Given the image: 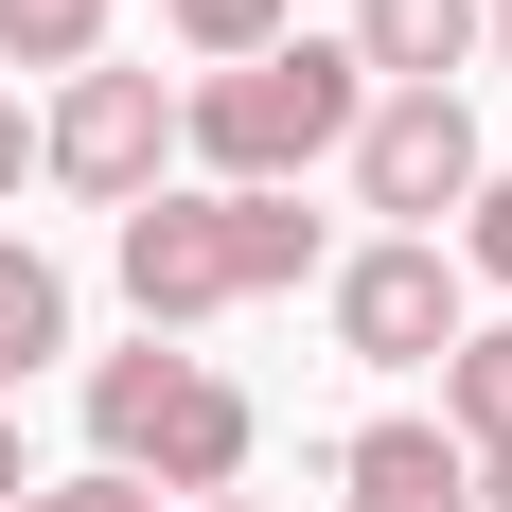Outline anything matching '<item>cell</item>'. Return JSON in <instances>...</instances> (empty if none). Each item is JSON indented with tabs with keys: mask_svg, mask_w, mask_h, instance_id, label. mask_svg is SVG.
Returning <instances> with one entry per match:
<instances>
[{
	"mask_svg": "<svg viewBox=\"0 0 512 512\" xmlns=\"http://www.w3.org/2000/svg\"><path fill=\"white\" fill-rule=\"evenodd\" d=\"M460 248H477V283H512V177H477V195H460Z\"/></svg>",
	"mask_w": 512,
	"mask_h": 512,
	"instance_id": "4fadbf2b",
	"label": "cell"
},
{
	"mask_svg": "<svg viewBox=\"0 0 512 512\" xmlns=\"http://www.w3.org/2000/svg\"><path fill=\"white\" fill-rule=\"evenodd\" d=\"M477 318H460V265L442 248H407V230H371L354 265H336V354L354 371H442Z\"/></svg>",
	"mask_w": 512,
	"mask_h": 512,
	"instance_id": "8992f818",
	"label": "cell"
},
{
	"mask_svg": "<svg viewBox=\"0 0 512 512\" xmlns=\"http://www.w3.org/2000/svg\"><path fill=\"white\" fill-rule=\"evenodd\" d=\"M159 142H177V89L159 71H71L36 124V177H71L89 212H142L159 195Z\"/></svg>",
	"mask_w": 512,
	"mask_h": 512,
	"instance_id": "5b68a950",
	"label": "cell"
},
{
	"mask_svg": "<svg viewBox=\"0 0 512 512\" xmlns=\"http://www.w3.org/2000/svg\"><path fill=\"white\" fill-rule=\"evenodd\" d=\"M18 512H159V495H142V477H106V460H89V477H36Z\"/></svg>",
	"mask_w": 512,
	"mask_h": 512,
	"instance_id": "5bb4252c",
	"label": "cell"
},
{
	"mask_svg": "<svg viewBox=\"0 0 512 512\" xmlns=\"http://www.w3.org/2000/svg\"><path fill=\"white\" fill-rule=\"evenodd\" d=\"M0 53H18V71H89V53H106V0H0Z\"/></svg>",
	"mask_w": 512,
	"mask_h": 512,
	"instance_id": "8fae6325",
	"label": "cell"
},
{
	"mask_svg": "<svg viewBox=\"0 0 512 512\" xmlns=\"http://www.w3.org/2000/svg\"><path fill=\"white\" fill-rule=\"evenodd\" d=\"M371 89H460L477 71V0H354V36H336Z\"/></svg>",
	"mask_w": 512,
	"mask_h": 512,
	"instance_id": "52a82bcc",
	"label": "cell"
},
{
	"mask_svg": "<svg viewBox=\"0 0 512 512\" xmlns=\"http://www.w3.org/2000/svg\"><path fill=\"white\" fill-rule=\"evenodd\" d=\"M18 495H36V460H18V407H0V512H18Z\"/></svg>",
	"mask_w": 512,
	"mask_h": 512,
	"instance_id": "2e32d148",
	"label": "cell"
},
{
	"mask_svg": "<svg viewBox=\"0 0 512 512\" xmlns=\"http://www.w3.org/2000/svg\"><path fill=\"white\" fill-rule=\"evenodd\" d=\"M442 442H460V460H512V318L442 354Z\"/></svg>",
	"mask_w": 512,
	"mask_h": 512,
	"instance_id": "9c48e42d",
	"label": "cell"
},
{
	"mask_svg": "<svg viewBox=\"0 0 512 512\" xmlns=\"http://www.w3.org/2000/svg\"><path fill=\"white\" fill-rule=\"evenodd\" d=\"M53 354H71V283H53L36 248H0V389H36Z\"/></svg>",
	"mask_w": 512,
	"mask_h": 512,
	"instance_id": "30bf717a",
	"label": "cell"
},
{
	"mask_svg": "<svg viewBox=\"0 0 512 512\" xmlns=\"http://www.w3.org/2000/svg\"><path fill=\"white\" fill-rule=\"evenodd\" d=\"M336 159H354V195L389 212L407 248H442V212H460L477 177H495V159H477V106H460V89H371Z\"/></svg>",
	"mask_w": 512,
	"mask_h": 512,
	"instance_id": "277c9868",
	"label": "cell"
},
{
	"mask_svg": "<svg viewBox=\"0 0 512 512\" xmlns=\"http://www.w3.org/2000/svg\"><path fill=\"white\" fill-rule=\"evenodd\" d=\"M18 177H36V124H18V89H0V195H18Z\"/></svg>",
	"mask_w": 512,
	"mask_h": 512,
	"instance_id": "9a60e30c",
	"label": "cell"
},
{
	"mask_svg": "<svg viewBox=\"0 0 512 512\" xmlns=\"http://www.w3.org/2000/svg\"><path fill=\"white\" fill-rule=\"evenodd\" d=\"M336 495L354 512H477V477H460L442 424H354V442H336Z\"/></svg>",
	"mask_w": 512,
	"mask_h": 512,
	"instance_id": "ba28073f",
	"label": "cell"
},
{
	"mask_svg": "<svg viewBox=\"0 0 512 512\" xmlns=\"http://www.w3.org/2000/svg\"><path fill=\"white\" fill-rule=\"evenodd\" d=\"M495 53H512V0H495Z\"/></svg>",
	"mask_w": 512,
	"mask_h": 512,
	"instance_id": "ac0fdd59",
	"label": "cell"
},
{
	"mask_svg": "<svg viewBox=\"0 0 512 512\" xmlns=\"http://www.w3.org/2000/svg\"><path fill=\"white\" fill-rule=\"evenodd\" d=\"M177 36L212 53V71H248V53H283V0H159Z\"/></svg>",
	"mask_w": 512,
	"mask_h": 512,
	"instance_id": "7c38bea8",
	"label": "cell"
},
{
	"mask_svg": "<svg viewBox=\"0 0 512 512\" xmlns=\"http://www.w3.org/2000/svg\"><path fill=\"white\" fill-rule=\"evenodd\" d=\"M195 512H248V495H195Z\"/></svg>",
	"mask_w": 512,
	"mask_h": 512,
	"instance_id": "d6986e66",
	"label": "cell"
},
{
	"mask_svg": "<svg viewBox=\"0 0 512 512\" xmlns=\"http://www.w3.org/2000/svg\"><path fill=\"white\" fill-rule=\"evenodd\" d=\"M89 442H106V477H142V495H230V477H248V389H230V371L212 354H106L89 371Z\"/></svg>",
	"mask_w": 512,
	"mask_h": 512,
	"instance_id": "3957f363",
	"label": "cell"
},
{
	"mask_svg": "<svg viewBox=\"0 0 512 512\" xmlns=\"http://www.w3.org/2000/svg\"><path fill=\"white\" fill-rule=\"evenodd\" d=\"M460 477H477V512H512V460H460Z\"/></svg>",
	"mask_w": 512,
	"mask_h": 512,
	"instance_id": "e0dca14e",
	"label": "cell"
},
{
	"mask_svg": "<svg viewBox=\"0 0 512 512\" xmlns=\"http://www.w3.org/2000/svg\"><path fill=\"white\" fill-rule=\"evenodd\" d=\"M354 106H371V71L336 36H283V53H248V71H212L195 106H177V142L212 159V195H301L318 159L354 142Z\"/></svg>",
	"mask_w": 512,
	"mask_h": 512,
	"instance_id": "7a4b0ae2",
	"label": "cell"
},
{
	"mask_svg": "<svg viewBox=\"0 0 512 512\" xmlns=\"http://www.w3.org/2000/svg\"><path fill=\"white\" fill-rule=\"evenodd\" d=\"M477 18H495V0H477Z\"/></svg>",
	"mask_w": 512,
	"mask_h": 512,
	"instance_id": "ffe728a7",
	"label": "cell"
},
{
	"mask_svg": "<svg viewBox=\"0 0 512 512\" xmlns=\"http://www.w3.org/2000/svg\"><path fill=\"white\" fill-rule=\"evenodd\" d=\"M301 265H318L301 195H142L124 212V301H142V336H195L230 301H283Z\"/></svg>",
	"mask_w": 512,
	"mask_h": 512,
	"instance_id": "6da1fadb",
	"label": "cell"
}]
</instances>
